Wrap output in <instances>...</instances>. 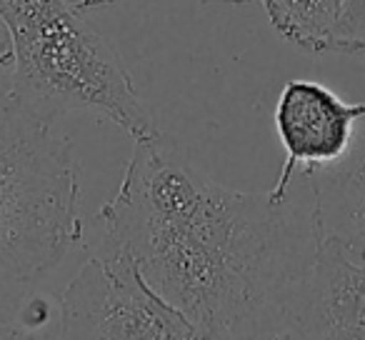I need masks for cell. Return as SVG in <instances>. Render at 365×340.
<instances>
[{
    "label": "cell",
    "instance_id": "6da1fadb",
    "mask_svg": "<svg viewBox=\"0 0 365 340\" xmlns=\"http://www.w3.org/2000/svg\"><path fill=\"white\" fill-rule=\"evenodd\" d=\"M133 143L96 243L125 253L203 340L288 335L318 250L313 205L215 183L165 133Z\"/></svg>",
    "mask_w": 365,
    "mask_h": 340
},
{
    "label": "cell",
    "instance_id": "7a4b0ae2",
    "mask_svg": "<svg viewBox=\"0 0 365 340\" xmlns=\"http://www.w3.org/2000/svg\"><path fill=\"white\" fill-rule=\"evenodd\" d=\"M13 43V91L36 115L56 123L68 113H98L133 140L155 133L110 43L66 0H0Z\"/></svg>",
    "mask_w": 365,
    "mask_h": 340
},
{
    "label": "cell",
    "instance_id": "3957f363",
    "mask_svg": "<svg viewBox=\"0 0 365 340\" xmlns=\"http://www.w3.org/2000/svg\"><path fill=\"white\" fill-rule=\"evenodd\" d=\"M83 233L71 143L18 101L11 66L0 68V280H43Z\"/></svg>",
    "mask_w": 365,
    "mask_h": 340
},
{
    "label": "cell",
    "instance_id": "277c9868",
    "mask_svg": "<svg viewBox=\"0 0 365 340\" xmlns=\"http://www.w3.org/2000/svg\"><path fill=\"white\" fill-rule=\"evenodd\" d=\"M61 340H198L125 253L96 243L61 293Z\"/></svg>",
    "mask_w": 365,
    "mask_h": 340
},
{
    "label": "cell",
    "instance_id": "5b68a950",
    "mask_svg": "<svg viewBox=\"0 0 365 340\" xmlns=\"http://www.w3.org/2000/svg\"><path fill=\"white\" fill-rule=\"evenodd\" d=\"M363 120L365 103H345L318 81L293 78L285 83L273 113L285 160L270 195L285 198L295 175H308L340 160L353 145Z\"/></svg>",
    "mask_w": 365,
    "mask_h": 340
},
{
    "label": "cell",
    "instance_id": "8992f818",
    "mask_svg": "<svg viewBox=\"0 0 365 340\" xmlns=\"http://www.w3.org/2000/svg\"><path fill=\"white\" fill-rule=\"evenodd\" d=\"M288 338L365 340V255L338 240H318Z\"/></svg>",
    "mask_w": 365,
    "mask_h": 340
},
{
    "label": "cell",
    "instance_id": "52a82bcc",
    "mask_svg": "<svg viewBox=\"0 0 365 340\" xmlns=\"http://www.w3.org/2000/svg\"><path fill=\"white\" fill-rule=\"evenodd\" d=\"M310 183L318 240L365 255V125L340 160L303 175Z\"/></svg>",
    "mask_w": 365,
    "mask_h": 340
},
{
    "label": "cell",
    "instance_id": "ba28073f",
    "mask_svg": "<svg viewBox=\"0 0 365 340\" xmlns=\"http://www.w3.org/2000/svg\"><path fill=\"white\" fill-rule=\"evenodd\" d=\"M283 41L305 53H343L340 21L345 0H255Z\"/></svg>",
    "mask_w": 365,
    "mask_h": 340
},
{
    "label": "cell",
    "instance_id": "9c48e42d",
    "mask_svg": "<svg viewBox=\"0 0 365 340\" xmlns=\"http://www.w3.org/2000/svg\"><path fill=\"white\" fill-rule=\"evenodd\" d=\"M43 280H0V340H61V295Z\"/></svg>",
    "mask_w": 365,
    "mask_h": 340
},
{
    "label": "cell",
    "instance_id": "30bf717a",
    "mask_svg": "<svg viewBox=\"0 0 365 340\" xmlns=\"http://www.w3.org/2000/svg\"><path fill=\"white\" fill-rule=\"evenodd\" d=\"M340 41L345 56H365V0H345Z\"/></svg>",
    "mask_w": 365,
    "mask_h": 340
},
{
    "label": "cell",
    "instance_id": "8fae6325",
    "mask_svg": "<svg viewBox=\"0 0 365 340\" xmlns=\"http://www.w3.org/2000/svg\"><path fill=\"white\" fill-rule=\"evenodd\" d=\"M8 66H13V43L6 23L0 18V68H8Z\"/></svg>",
    "mask_w": 365,
    "mask_h": 340
},
{
    "label": "cell",
    "instance_id": "7c38bea8",
    "mask_svg": "<svg viewBox=\"0 0 365 340\" xmlns=\"http://www.w3.org/2000/svg\"><path fill=\"white\" fill-rule=\"evenodd\" d=\"M66 3H71L73 8H78L81 13H86V11H93V8L113 6V3H118V0H66Z\"/></svg>",
    "mask_w": 365,
    "mask_h": 340
},
{
    "label": "cell",
    "instance_id": "4fadbf2b",
    "mask_svg": "<svg viewBox=\"0 0 365 340\" xmlns=\"http://www.w3.org/2000/svg\"><path fill=\"white\" fill-rule=\"evenodd\" d=\"M203 6H245V3H255V0H198Z\"/></svg>",
    "mask_w": 365,
    "mask_h": 340
},
{
    "label": "cell",
    "instance_id": "5bb4252c",
    "mask_svg": "<svg viewBox=\"0 0 365 340\" xmlns=\"http://www.w3.org/2000/svg\"><path fill=\"white\" fill-rule=\"evenodd\" d=\"M273 340H290L288 335H280V338H273Z\"/></svg>",
    "mask_w": 365,
    "mask_h": 340
},
{
    "label": "cell",
    "instance_id": "9a60e30c",
    "mask_svg": "<svg viewBox=\"0 0 365 340\" xmlns=\"http://www.w3.org/2000/svg\"><path fill=\"white\" fill-rule=\"evenodd\" d=\"M363 125H365V120H363Z\"/></svg>",
    "mask_w": 365,
    "mask_h": 340
}]
</instances>
